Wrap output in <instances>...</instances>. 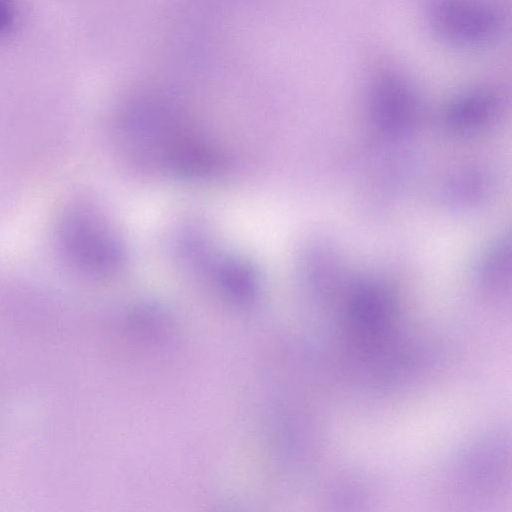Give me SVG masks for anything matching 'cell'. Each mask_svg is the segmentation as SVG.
<instances>
[{
	"instance_id": "obj_1",
	"label": "cell",
	"mask_w": 512,
	"mask_h": 512,
	"mask_svg": "<svg viewBox=\"0 0 512 512\" xmlns=\"http://www.w3.org/2000/svg\"><path fill=\"white\" fill-rule=\"evenodd\" d=\"M424 15L437 39L464 50L493 45L505 26L503 10L493 0H427Z\"/></svg>"
},
{
	"instance_id": "obj_5",
	"label": "cell",
	"mask_w": 512,
	"mask_h": 512,
	"mask_svg": "<svg viewBox=\"0 0 512 512\" xmlns=\"http://www.w3.org/2000/svg\"><path fill=\"white\" fill-rule=\"evenodd\" d=\"M350 307L356 321L366 327H373L388 318L391 311V299L381 285L374 282H363L355 289Z\"/></svg>"
},
{
	"instance_id": "obj_2",
	"label": "cell",
	"mask_w": 512,
	"mask_h": 512,
	"mask_svg": "<svg viewBox=\"0 0 512 512\" xmlns=\"http://www.w3.org/2000/svg\"><path fill=\"white\" fill-rule=\"evenodd\" d=\"M59 238L65 255L85 271L106 274L123 264L121 243L106 222L91 211H75L65 217Z\"/></svg>"
},
{
	"instance_id": "obj_4",
	"label": "cell",
	"mask_w": 512,
	"mask_h": 512,
	"mask_svg": "<svg viewBox=\"0 0 512 512\" xmlns=\"http://www.w3.org/2000/svg\"><path fill=\"white\" fill-rule=\"evenodd\" d=\"M498 108L495 92L486 88L472 89L449 102L443 114L444 125L455 133H473L489 124Z\"/></svg>"
},
{
	"instance_id": "obj_6",
	"label": "cell",
	"mask_w": 512,
	"mask_h": 512,
	"mask_svg": "<svg viewBox=\"0 0 512 512\" xmlns=\"http://www.w3.org/2000/svg\"><path fill=\"white\" fill-rule=\"evenodd\" d=\"M486 179L477 173L452 180L446 188V197L453 203L471 202L484 194Z\"/></svg>"
},
{
	"instance_id": "obj_3",
	"label": "cell",
	"mask_w": 512,
	"mask_h": 512,
	"mask_svg": "<svg viewBox=\"0 0 512 512\" xmlns=\"http://www.w3.org/2000/svg\"><path fill=\"white\" fill-rule=\"evenodd\" d=\"M371 117L377 128L389 136L410 131L420 112V102L408 77L393 67L380 69L368 92Z\"/></svg>"
},
{
	"instance_id": "obj_7",
	"label": "cell",
	"mask_w": 512,
	"mask_h": 512,
	"mask_svg": "<svg viewBox=\"0 0 512 512\" xmlns=\"http://www.w3.org/2000/svg\"><path fill=\"white\" fill-rule=\"evenodd\" d=\"M14 19L12 0H0V34L6 32Z\"/></svg>"
}]
</instances>
